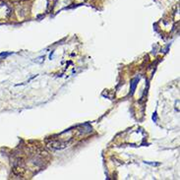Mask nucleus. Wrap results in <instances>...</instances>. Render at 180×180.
<instances>
[{
	"label": "nucleus",
	"instance_id": "7ed1b4c3",
	"mask_svg": "<svg viewBox=\"0 0 180 180\" xmlns=\"http://www.w3.org/2000/svg\"><path fill=\"white\" fill-rule=\"evenodd\" d=\"M145 164H151V165H158V164H153V162H145Z\"/></svg>",
	"mask_w": 180,
	"mask_h": 180
},
{
	"label": "nucleus",
	"instance_id": "f03ea898",
	"mask_svg": "<svg viewBox=\"0 0 180 180\" xmlns=\"http://www.w3.org/2000/svg\"><path fill=\"white\" fill-rule=\"evenodd\" d=\"M153 122H157V112H155V113H153Z\"/></svg>",
	"mask_w": 180,
	"mask_h": 180
},
{
	"label": "nucleus",
	"instance_id": "f257e3e1",
	"mask_svg": "<svg viewBox=\"0 0 180 180\" xmlns=\"http://www.w3.org/2000/svg\"><path fill=\"white\" fill-rule=\"evenodd\" d=\"M138 82H139V78H138V77H136V78L134 79L133 81H132V83H131V93H134V92H135Z\"/></svg>",
	"mask_w": 180,
	"mask_h": 180
}]
</instances>
